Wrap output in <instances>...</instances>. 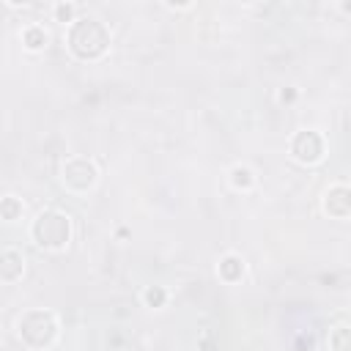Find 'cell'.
Instances as JSON below:
<instances>
[{
	"label": "cell",
	"mask_w": 351,
	"mask_h": 351,
	"mask_svg": "<svg viewBox=\"0 0 351 351\" xmlns=\"http://www.w3.org/2000/svg\"><path fill=\"white\" fill-rule=\"evenodd\" d=\"M110 44V36L101 22L96 19H80L69 33V47L77 58H99Z\"/></svg>",
	"instance_id": "1"
},
{
	"label": "cell",
	"mask_w": 351,
	"mask_h": 351,
	"mask_svg": "<svg viewBox=\"0 0 351 351\" xmlns=\"http://www.w3.org/2000/svg\"><path fill=\"white\" fill-rule=\"evenodd\" d=\"M33 236L41 247H63L69 241V219L58 211H44L33 225Z\"/></svg>",
	"instance_id": "2"
},
{
	"label": "cell",
	"mask_w": 351,
	"mask_h": 351,
	"mask_svg": "<svg viewBox=\"0 0 351 351\" xmlns=\"http://www.w3.org/2000/svg\"><path fill=\"white\" fill-rule=\"evenodd\" d=\"M19 332H22V337H25L30 346L41 348V346H47V343L55 337V318H52L49 313L33 310V313H27V315L19 321Z\"/></svg>",
	"instance_id": "3"
},
{
	"label": "cell",
	"mask_w": 351,
	"mask_h": 351,
	"mask_svg": "<svg viewBox=\"0 0 351 351\" xmlns=\"http://www.w3.org/2000/svg\"><path fill=\"white\" fill-rule=\"evenodd\" d=\"M93 176H96V170H93V165H90L88 159H71V162L63 167V178H66V184L74 186V189L90 186V184H93Z\"/></svg>",
	"instance_id": "4"
},
{
	"label": "cell",
	"mask_w": 351,
	"mask_h": 351,
	"mask_svg": "<svg viewBox=\"0 0 351 351\" xmlns=\"http://www.w3.org/2000/svg\"><path fill=\"white\" fill-rule=\"evenodd\" d=\"M321 137L315 132H299L296 140H293V154L302 159V162H315L321 156Z\"/></svg>",
	"instance_id": "5"
},
{
	"label": "cell",
	"mask_w": 351,
	"mask_h": 351,
	"mask_svg": "<svg viewBox=\"0 0 351 351\" xmlns=\"http://www.w3.org/2000/svg\"><path fill=\"white\" fill-rule=\"evenodd\" d=\"M326 208H329L332 217H340V219L348 217V211H351V192H348L346 186H335V189H329Z\"/></svg>",
	"instance_id": "6"
},
{
	"label": "cell",
	"mask_w": 351,
	"mask_h": 351,
	"mask_svg": "<svg viewBox=\"0 0 351 351\" xmlns=\"http://www.w3.org/2000/svg\"><path fill=\"white\" fill-rule=\"evenodd\" d=\"M22 255L8 250V252H0V277L3 280H16L22 274Z\"/></svg>",
	"instance_id": "7"
},
{
	"label": "cell",
	"mask_w": 351,
	"mask_h": 351,
	"mask_svg": "<svg viewBox=\"0 0 351 351\" xmlns=\"http://www.w3.org/2000/svg\"><path fill=\"white\" fill-rule=\"evenodd\" d=\"M219 271H222L225 280H236V277H241V261L239 258H225L219 263Z\"/></svg>",
	"instance_id": "8"
},
{
	"label": "cell",
	"mask_w": 351,
	"mask_h": 351,
	"mask_svg": "<svg viewBox=\"0 0 351 351\" xmlns=\"http://www.w3.org/2000/svg\"><path fill=\"white\" fill-rule=\"evenodd\" d=\"M19 211H22V206H19L14 197H5V200L0 203V217H3V219H16Z\"/></svg>",
	"instance_id": "9"
},
{
	"label": "cell",
	"mask_w": 351,
	"mask_h": 351,
	"mask_svg": "<svg viewBox=\"0 0 351 351\" xmlns=\"http://www.w3.org/2000/svg\"><path fill=\"white\" fill-rule=\"evenodd\" d=\"M332 346H335V351H351V346H348V329H346V326H337V329H335Z\"/></svg>",
	"instance_id": "10"
},
{
	"label": "cell",
	"mask_w": 351,
	"mask_h": 351,
	"mask_svg": "<svg viewBox=\"0 0 351 351\" xmlns=\"http://www.w3.org/2000/svg\"><path fill=\"white\" fill-rule=\"evenodd\" d=\"M25 41H27V47H30V49H38V47H44L47 36H44V30H41V27H30V30L25 33Z\"/></svg>",
	"instance_id": "11"
},
{
	"label": "cell",
	"mask_w": 351,
	"mask_h": 351,
	"mask_svg": "<svg viewBox=\"0 0 351 351\" xmlns=\"http://www.w3.org/2000/svg\"><path fill=\"white\" fill-rule=\"evenodd\" d=\"M145 302H148L151 307H159V304L165 302V291H162V288H148V291H145Z\"/></svg>",
	"instance_id": "12"
},
{
	"label": "cell",
	"mask_w": 351,
	"mask_h": 351,
	"mask_svg": "<svg viewBox=\"0 0 351 351\" xmlns=\"http://www.w3.org/2000/svg\"><path fill=\"white\" fill-rule=\"evenodd\" d=\"M233 184H236V186H250V173H247L244 167H236V170H233Z\"/></svg>",
	"instance_id": "13"
},
{
	"label": "cell",
	"mask_w": 351,
	"mask_h": 351,
	"mask_svg": "<svg viewBox=\"0 0 351 351\" xmlns=\"http://www.w3.org/2000/svg\"><path fill=\"white\" fill-rule=\"evenodd\" d=\"M58 16L60 19H69L71 16V5H58Z\"/></svg>",
	"instance_id": "14"
}]
</instances>
